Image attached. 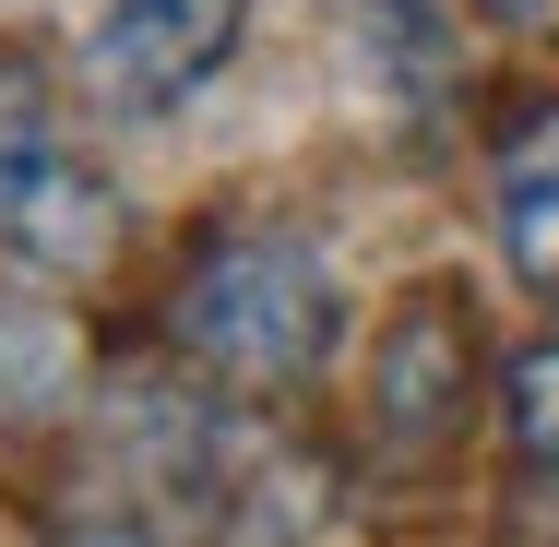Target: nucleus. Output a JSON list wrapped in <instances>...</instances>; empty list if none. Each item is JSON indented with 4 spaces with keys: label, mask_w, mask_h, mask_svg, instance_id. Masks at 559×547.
Masks as SVG:
<instances>
[{
    "label": "nucleus",
    "mask_w": 559,
    "mask_h": 547,
    "mask_svg": "<svg viewBox=\"0 0 559 547\" xmlns=\"http://www.w3.org/2000/svg\"><path fill=\"white\" fill-rule=\"evenodd\" d=\"M60 547H167V536H143V524H72Z\"/></svg>",
    "instance_id": "obj_6"
},
{
    "label": "nucleus",
    "mask_w": 559,
    "mask_h": 547,
    "mask_svg": "<svg viewBox=\"0 0 559 547\" xmlns=\"http://www.w3.org/2000/svg\"><path fill=\"white\" fill-rule=\"evenodd\" d=\"M167 333H179L191 369H215V381H238V393H298V381L334 357L345 298H334V274H322L310 238L238 226V238H215V250L179 274Z\"/></svg>",
    "instance_id": "obj_1"
},
{
    "label": "nucleus",
    "mask_w": 559,
    "mask_h": 547,
    "mask_svg": "<svg viewBox=\"0 0 559 547\" xmlns=\"http://www.w3.org/2000/svg\"><path fill=\"white\" fill-rule=\"evenodd\" d=\"M238 24H250V0H108L84 24V84L119 119H167L226 72Z\"/></svg>",
    "instance_id": "obj_3"
},
{
    "label": "nucleus",
    "mask_w": 559,
    "mask_h": 547,
    "mask_svg": "<svg viewBox=\"0 0 559 547\" xmlns=\"http://www.w3.org/2000/svg\"><path fill=\"white\" fill-rule=\"evenodd\" d=\"M512 440H524V464L559 476V333L512 357Z\"/></svg>",
    "instance_id": "obj_5"
},
{
    "label": "nucleus",
    "mask_w": 559,
    "mask_h": 547,
    "mask_svg": "<svg viewBox=\"0 0 559 547\" xmlns=\"http://www.w3.org/2000/svg\"><path fill=\"white\" fill-rule=\"evenodd\" d=\"M500 24H559V0H488Z\"/></svg>",
    "instance_id": "obj_7"
},
{
    "label": "nucleus",
    "mask_w": 559,
    "mask_h": 547,
    "mask_svg": "<svg viewBox=\"0 0 559 547\" xmlns=\"http://www.w3.org/2000/svg\"><path fill=\"white\" fill-rule=\"evenodd\" d=\"M0 238L24 262H96L119 238V191L84 167L36 60H0Z\"/></svg>",
    "instance_id": "obj_2"
},
{
    "label": "nucleus",
    "mask_w": 559,
    "mask_h": 547,
    "mask_svg": "<svg viewBox=\"0 0 559 547\" xmlns=\"http://www.w3.org/2000/svg\"><path fill=\"white\" fill-rule=\"evenodd\" d=\"M500 250L536 298H559V108H536L500 143Z\"/></svg>",
    "instance_id": "obj_4"
}]
</instances>
